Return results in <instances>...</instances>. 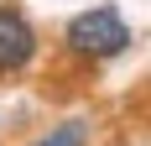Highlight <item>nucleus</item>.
I'll return each mask as SVG.
<instances>
[{"instance_id": "2", "label": "nucleus", "mask_w": 151, "mask_h": 146, "mask_svg": "<svg viewBox=\"0 0 151 146\" xmlns=\"http://www.w3.org/2000/svg\"><path fill=\"white\" fill-rule=\"evenodd\" d=\"M37 58V26L21 5H0V73H21Z\"/></svg>"}, {"instance_id": "3", "label": "nucleus", "mask_w": 151, "mask_h": 146, "mask_svg": "<svg viewBox=\"0 0 151 146\" xmlns=\"http://www.w3.org/2000/svg\"><path fill=\"white\" fill-rule=\"evenodd\" d=\"M31 146H89V120H63V125H52L42 141H31Z\"/></svg>"}, {"instance_id": "1", "label": "nucleus", "mask_w": 151, "mask_h": 146, "mask_svg": "<svg viewBox=\"0 0 151 146\" xmlns=\"http://www.w3.org/2000/svg\"><path fill=\"white\" fill-rule=\"evenodd\" d=\"M68 47L83 52V58H120L130 47V26L115 5H94V11L68 21Z\"/></svg>"}]
</instances>
